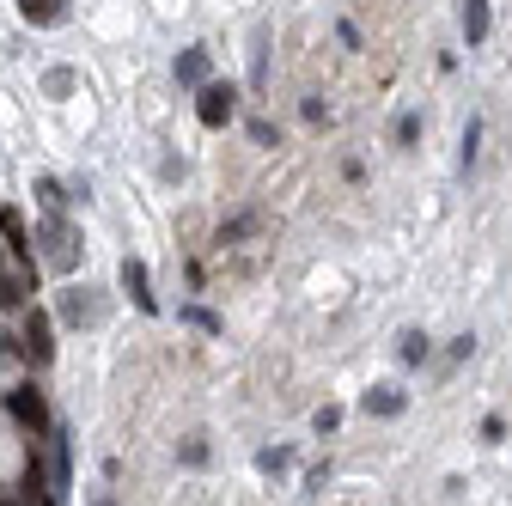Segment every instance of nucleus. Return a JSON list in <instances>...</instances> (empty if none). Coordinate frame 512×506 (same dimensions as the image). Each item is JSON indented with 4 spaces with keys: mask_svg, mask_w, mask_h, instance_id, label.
<instances>
[{
    "mask_svg": "<svg viewBox=\"0 0 512 506\" xmlns=\"http://www.w3.org/2000/svg\"><path fill=\"white\" fill-rule=\"evenodd\" d=\"M196 116H202V129H226L232 122V86H202Z\"/></svg>",
    "mask_w": 512,
    "mask_h": 506,
    "instance_id": "nucleus-1",
    "label": "nucleus"
},
{
    "mask_svg": "<svg viewBox=\"0 0 512 506\" xmlns=\"http://www.w3.org/2000/svg\"><path fill=\"white\" fill-rule=\"evenodd\" d=\"M7 409H13V415H19L25 427H49V409H43V397H37L31 385H19V391L7 397Z\"/></svg>",
    "mask_w": 512,
    "mask_h": 506,
    "instance_id": "nucleus-2",
    "label": "nucleus"
},
{
    "mask_svg": "<svg viewBox=\"0 0 512 506\" xmlns=\"http://www.w3.org/2000/svg\"><path fill=\"white\" fill-rule=\"evenodd\" d=\"M25 354H31L37 366L55 354V342H49V318H43V311H31V324H25Z\"/></svg>",
    "mask_w": 512,
    "mask_h": 506,
    "instance_id": "nucleus-3",
    "label": "nucleus"
},
{
    "mask_svg": "<svg viewBox=\"0 0 512 506\" xmlns=\"http://www.w3.org/2000/svg\"><path fill=\"white\" fill-rule=\"evenodd\" d=\"M0 232H7L13 257H19V263H31V238H25V214H19V208H7V214H0Z\"/></svg>",
    "mask_w": 512,
    "mask_h": 506,
    "instance_id": "nucleus-4",
    "label": "nucleus"
},
{
    "mask_svg": "<svg viewBox=\"0 0 512 506\" xmlns=\"http://www.w3.org/2000/svg\"><path fill=\"white\" fill-rule=\"evenodd\" d=\"M19 13H25L31 25H61V19H68V7H61V0H19Z\"/></svg>",
    "mask_w": 512,
    "mask_h": 506,
    "instance_id": "nucleus-5",
    "label": "nucleus"
},
{
    "mask_svg": "<svg viewBox=\"0 0 512 506\" xmlns=\"http://www.w3.org/2000/svg\"><path fill=\"white\" fill-rule=\"evenodd\" d=\"M464 37H470V43L488 37V0H464Z\"/></svg>",
    "mask_w": 512,
    "mask_h": 506,
    "instance_id": "nucleus-6",
    "label": "nucleus"
},
{
    "mask_svg": "<svg viewBox=\"0 0 512 506\" xmlns=\"http://www.w3.org/2000/svg\"><path fill=\"white\" fill-rule=\"evenodd\" d=\"M177 80H189V86H202V80H208V55H202V49H189V55H177Z\"/></svg>",
    "mask_w": 512,
    "mask_h": 506,
    "instance_id": "nucleus-7",
    "label": "nucleus"
},
{
    "mask_svg": "<svg viewBox=\"0 0 512 506\" xmlns=\"http://www.w3.org/2000/svg\"><path fill=\"white\" fill-rule=\"evenodd\" d=\"M122 281H128V293H135V305H141V311H153V293H147V269H141V263H128V269H122Z\"/></svg>",
    "mask_w": 512,
    "mask_h": 506,
    "instance_id": "nucleus-8",
    "label": "nucleus"
},
{
    "mask_svg": "<svg viewBox=\"0 0 512 506\" xmlns=\"http://www.w3.org/2000/svg\"><path fill=\"white\" fill-rule=\"evenodd\" d=\"M366 415H403V391H366Z\"/></svg>",
    "mask_w": 512,
    "mask_h": 506,
    "instance_id": "nucleus-9",
    "label": "nucleus"
},
{
    "mask_svg": "<svg viewBox=\"0 0 512 506\" xmlns=\"http://www.w3.org/2000/svg\"><path fill=\"white\" fill-rule=\"evenodd\" d=\"M403 360H409V366H415V360H427V336H421V330H409V336H403Z\"/></svg>",
    "mask_w": 512,
    "mask_h": 506,
    "instance_id": "nucleus-10",
    "label": "nucleus"
},
{
    "mask_svg": "<svg viewBox=\"0 0 512 506\" xmlns=\"http://www.w3.org/2000/svg\"><path fill=\"white\" fill-rule=\"evenodd\" d=\"M476 141H482V122H470V129H464V165H476Z\"/></svg>",
    "mask_w": 512,
    "mask_h": 506,
    "instance_id": "nucleus-11",
    "label": "nucleus"
},
{
    "mask_svg": "<svg viewBox=\"0 0 512 506\" xmlns=\"http://www.w3.org/2000/svg\"><path fill=\"white\" fill-rule=\"evenodd\" d=\"M415 135H421V116H403V122H397V141H403V147H409V141H415Z\"/></svg>",
    "mask_w": 512,
    "mask_h": 506,
    "instance_id": "nucleus-12",
    "label": "nucleus"
},
{
    "mask_svg": "<svg viewBox=\"0 0 512 506\" xmlns=\"http://www.w3.org/2000/svg\"><path fill=\"white\" fill-rule=\"evenodd\" d=\"M342 427V409H317V433H336Z\"/></svg>",
    "mask_w": 512,
    "mask_h": 506,
    "instance_id": "nucleus-13",
    "label": "nucleus"
}]
</instances>
